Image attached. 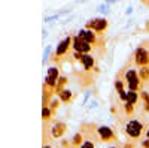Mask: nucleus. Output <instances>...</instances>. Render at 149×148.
<instances>
[{"label":"nucleus","mask_w":149,"mask_h":148,"mask_svg":"<svg viewBox=\"0 0 149 148\" xmlns=\"http://www.w3.org/2000/svg\"><path fill=\"white\" fill-rule=\"evenodd\" d=\"M125 130L127 136L131 138V139H139L142 136V133L145 130V123L142 120H137V118H130L127 123H125Z\"/></svg>","instance_id":"obj_1"},{"label":"nucleus","mask_w":149,"mask_h":148,"mask_svg":"<svg viewBox=\"0 0 149 148\" xmlns=\"http://www.w3.org/2000/svg\"><path fill=\"white\" fill-rule=\"evenodd\" d=\"M125 81L128 84L130 91H139V88H140V78H139V72L137 70H134V69L127 70Z\"/></svg>","instance_id":"obj_2"},{"label":"nucleus","mask_w":149,"mask_h":148,"mask_svg":"<svg viewBox=\"0 0 149 148\" xmlns=\"http://www.w3.org/2000/svg\"><path fill=\"white\" fill-rule=\"evenodd\" d=\"M72 45H73L74 53H78V54H81V55H86V54H90V53H91V49H93V46H91L90 43L84 42L81 38H78V36L72 39Z\"/></svg>","instance_id":"obj_3"},{"label":"nucleus","mask_w":149,"mask_h":148,"mask_svg":"<svg viewBox=\"0 0 149 148\" xmlns=\"http://www.w3.org/2000/svg\"><path fill=\"white\" fill-rule=\"evenodd\" d=\"M107 29V21L104 18H95L86 22V30H91L94 33H103Z\"/></svg>","instance_id":"obj_4"},{"label":"nucleus","mask_w":149,"mask_h":148,"mask_svg":"<svg viewBox=\"0 0 149 148\" xmlns=\"http://www.w3.org/2000/svg\"><path fill=\"white\" fill-rule=\"evenodd\" d=\"M134 60H136V65L145 67L149 65V49H145L143 46H139L136 49V54H134Z\"/></svg>","instance_id":"obj_5"},{"label":"nucleus","mask_w":149,"mask_h":148,"mask_svg":"<svg viewBox=\"0 0 149 148\" xmlns=\"http://www.w3.org/2000/svg\"><path fill=\"white\" fill-rule=\"evenodd\" d=\"M97 138H100L103 142H115V133L110 127L106 126H100L97 127Z\"/></svg>","instance_id":"obj_6"},{"label":"nucleus","mask_w":149,"mask_h":148,"mask_svg":"<svg viewBox=\"0 0 149 148\" xmlns=\"http://www.w3.org/2000/svg\"><path fill=\"white\" fill-rule=\"evenodd\" d=\"M78 38H81V39H82L84 42H86V43H90L91 46L95 45V43H98L97 34H95L94 32H91V30H81L79 34H78Z\"/></svg>","instance_id":"obj_7"},{"label":"nucleus","mask_w":149,"mask_h":148,"mask_svg":"<svg viewBox=\"0 0 149 148\" xmlns=\"http://www.w3.org/2000/svg\"><path fill=\"white\" fill-rule=\"evenodd\" d=\"M57 79H60L58 78V69L57 67H51V69L48 70V75H46V87L55 88Z\"/></svg>","instance_id":"obj_8"},{"label":"nucleus","mask_w":149,"mask_h":148,"mask_svg":"<svg viewBox=\"0 0 149 148\" xmlns=\"http://www.w3.org/2000/svg\"><path fill=\"white\" fill-rule=\"evenodd\" d=\"M66 129H67V126L64 124L63 121H58V123H55V124L52 126V129H51L52 138H61V136L64 135Z\"/></svg>","instance_id":"obj_9"},{"label":"nucleus","mask_w":149,"mask_h":148,"mask_svg":"<svg viewBox=\"0 0 149 148\" xmlns=\"http://www.w3.org/2000/svg\"><path fill=\"white\" fill-rule=\"evenodd\" d=\"M70 43H72V38H66L63 42H61L58 45V48L55 49V55L57 57H61V55H64L67 51H69V48H70Z\"/></svg>","instance_id":"obj_10"},{"label":"nucleus","mask_w":149,"mask_h":148,"mask_svg":"<svg viewBox=\"0 0 149 148\" xmlns=\"http://www.w3.org/2000/svg\"><path fill=\"white\" fill-rule=\"evenodd\" d=\"M81 63H82V66L85 67V70H90V69L94 67V58H93L90 54L82 55V57H81Z\"/></svg>","instance_id":"obj_11"},{"label":"nucleus","mask_w":149,"mask_h":148,"mask_svg":"<svg viewBox=\"0 0 149 148\" xmlns=\"http://www.w3.org/2000/svg\"><path fill=\"white\" fill-rule=\"evenodd\" d=\"M115 88H116V91H118V94H119V97H121V100L127 102V93L124 91V82H122L119 78L115 81Z\"/></svg>","instance_id":"obj_12"},{"label":"nucleus","mask_w":149,"mask_h":148,"mask_svg":"<svg viewBox=\"0 0 149 148\" xmlns=\"http://www.w3.org/2000/svg\"><path fill=\"white\" fill-rule=\"evenodd\" d=\"M139 99H140V94L137 91H128L127 93V102L131 105H136L139 102Z\"/></svg>","instance_id":"obj_13"},{"label":"nucleus","mask_w":149,"mask_h":148,"mask_svg":"<svg viewBox=\"0 0 149 148\" xmlns=\"http://www.w3.org/2000/svg\"><path fill=\"white\" fill-rule=\"evenodd\" d=\"M140 99H142V102H143V109L146 111V112H149V93L148 91H142Z\"/></svg>","instance_id":"obj_14"},{"label":"nucleus","mask_w":149,"mask_h":148,"mask_svg":"<svg viewBox=\"0 0 149 148\" xmlns=\"http://www.w3.org/2000/svg\"><path fill=\"white\" fill-rule=\"evenodd\" d=\"M139 78H140V81H149V67H148V66L140 67V70H139Z\"/></svg>","instance_id":"obj_15"},{"label":"nucleus","mask_w":149,"mask_h":148,"mask_svg":"<svg viewBox=\"0 0 149 148\" xmlns=\"http://www.w3.org/2000/svg\"><path fill=\"white\" fill-rule=\"evenodd\" d=\"M66 82H67V79H66V78H60V79L57 81V85H55V91H57L58 94H60L61 91L64 90V84H66Z\"/></svg>","instance_id":"obj_16"},{"label":"nucleus","mask_w":149,"mask_h":148,"mask_svg":"<svg viewBox=\"0 0 149 148\" xmlns=\"http://www.w3.org/2000/svg\"><path fill=\"white\" fill-rule=\"evenodd\" d=\"M60 99L63 102H70L72 100V93L69 90H63V91L60 93Z\"/></svg>","instance_id":"obj_17"},{"label":"nucleus","mask_w":149,"mask_h":148,"mask_svg":"<svg viewBox=\"0 0 149 148\" xmlns=\"http://www.w3.org/2000/svg\"><path fill=\"white\" fill-rule=\"evenodd\" d=\"M125 114H127V115L134 114V105H131V103L125 102Z\"/></svg>","instance_id":"obj_18"},{"label":"nucleus","mask_w":149,"mask_h":148,"mask_svg":"<svg viewBox=\"0 0 149 148\" xmlns=\"http://www.w3.org/2000/svg\"><path fill=\"white\" fill-rule=\"evenodd\" d=\"M49 117H51V108L43 106V120H48Z\"/></svg>","instance_id":"obj_19"},{"label":"nucleus","mask_w":149,"mask_h":148,"mask_svg":"<svg viewBox=\"0 0 149 148\" xmlns=\"http://www.w3.org/2000/svg\"><path fill=\"white\" fill-rule=\"evenodd\" d=\"M81 148H95V147H94V144L91 141H84L82 145H81Z\"/></svg>","instance_id":"obj_20"},{"label":"nucleus","mask_w":149,"mask_h":148,"mask_svg":"<svg viewBox=\"0 0 149 148\" xmlns=\"http://www.w3.org/2000/svg\"><path fill=\"white\" fill-rule=\"evenodd\" d=\"M142 147L143 148H149V139H143L142 141Z\"/></svg>","instance_id":"obj_21"},{"label":"nucleus","mask_w":149,"mask_h":148,"mask_svg":"<svg viewBox=\"0 0 149 148\" xmlns=\"http://www.w3.org/2000/svg\"><path fill=\"white\" fill-rule=\"evenodd\" d=\"M146 136H148V139H149V129H148V132H146Z\"/></svg>","instance_id":"obj_22"},{"label":"nucleus","mask_w":149,"mask_h":148,"mask_svg":"<svg viewBox=\"0 0 149 148\" xmlns=\"http://www.w3.org/2000/svg\"><path fill=\"white\" fill-rule=\"evenodd\" d=\"M43 148H52V147H48V145H45V147H43Z\"/></svg>","instance_id":"obj_23"},{"label":"nucleus","mask_w":149,"mask_h":148,"mask_svg":"<svg viewBox=\"0 0 149 148\" xmlns=\"http://www.w3.org/2000/svg\"><path fill=\"white\" fill-rule=\"evenodd\" d=\"M112 148H116V147H112Z\"/></svg>","instance_id":"obj_24"}]
</instances>
